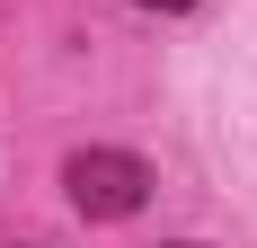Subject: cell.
<instances>
[{"instance_id": "cell-2", "label": "cell", "mask_w": 257, "mask_h": 248, "mask_svg": "<svg viewBox=\"0 0 257 248\" xmlns=\"http://www.w3.org/2000/svg\"><path fill=\"white\" fill-rule=\"evenodd\" d=\"M133 9H169V18H178V9H195V0H133Z\"/></svg>"}, {"instance_id": "cell-1", "label": "cell", "mask_w": 257, "mask_h": 248, "mask_svg": "<svg viewBox=\"0 0 257 248\" xmlns=\"http://www.w3.org/2000/svg\"><path fill=\"white\" fill-rule=\"evenodd\" d=\"M62 186H71V204L89 222H124V213H142V195H151V169H142L133 151H80L71 169H62Z\"/></svg>"}, {"instance_id": "cell-3", "label": "cell", "mask_w": 257, "mask_h": 248, "mask_svg": "<svg viewBox=\"0 0 257 248\" xmlns=\"http://www.w3.org/2000/svg\"><path fill=\"white\" fill-rule=\"evenodd\" d=\"M178 248H186V239H178Z\"/></svg>"}]
</instances>
